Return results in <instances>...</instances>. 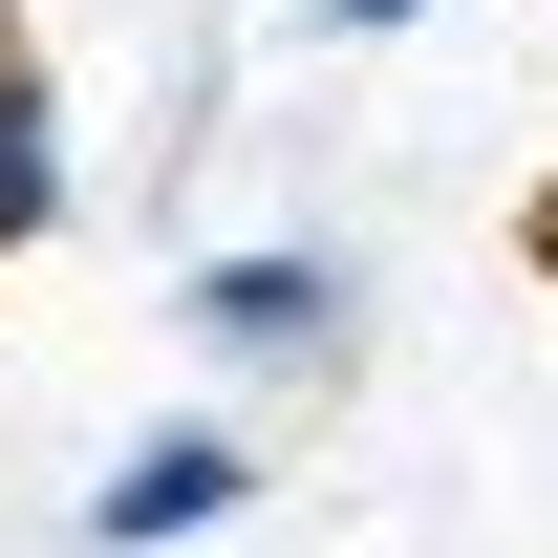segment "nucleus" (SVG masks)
<instances>
[{"label": "nucleus", "instance_id": "7ed1b4c3", "mask_svg": "<svg viewBox=\"0 0 558 558\" xmlns=\"http://www.w3.org/2000/svg\"><path fill=\"white\" fill-rule=\"evenodd\" d=\"M65 236V86H44V44L0 22V258H44Z\"/></svg>", "mask_w": 558, "mask_h": 558}, {"label": "nucleus", "instance_id": "f03ea898", "mask_svg": "<svg viewBox=\"0 0 558 558\" xmlns=\"http://www.w3.org/2000/svg\"><path fill=\"white\" fill-rule=\"evenodd\" d=\"M215 515H258V429H215V409L130 429V451L86 473V558H172V537H215Z\"/></svg>", "mask_w": 558, "mask_h": 558}, {"label": "nucleus", "instance_id": "f257e3e1", "mask_svg": "<svg viewBox=\"0 0 558 558\" xmlns=\"http://www.w3.org/2000/svg\"><path fill=\"white\" fill-rule=\"evenodd\" d=\"M172 323H194L215 365H301V387H323V365L365 344V258H323V236H236V258L172 279Z\"/></svg>", "mask_w": 558, "mask_h": 558}, {"label": "nucleus", "instance_id": "20e7f679", "mask_svg": "<svg viewBox=\"0 0 558 558\" xmlns=\"http://www.w3.org/2000/svg\"><path fill=\"white\" fill-rule=\"evenodd\" d=\"M387 22H429V0H323V44H387Z\"/></svg>", "mask_w": 558, "mask_h": 558}]
</instances>
